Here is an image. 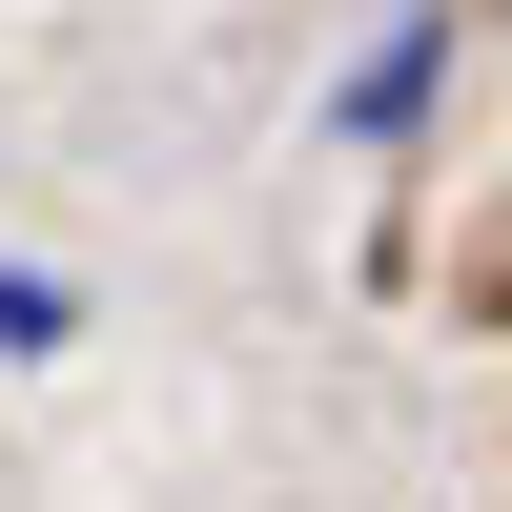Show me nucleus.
I'll return each instance as SVG.
<instances>
[{"label":"nucleus","mask_w":512,"mask_h":512,"mask_svg":"<svg viewBox=\"0 0 512 512\" xmlns=\"http://www.w3.org/2000/svg\"><path fill=\"white\" fill-rule=\"evenodd\" d=\"M431 62H451V21H390V41H369V82H349V123H369V144L431 103Z\"/></svg>","instance_id":"nucleus-1"}]
</instances>
